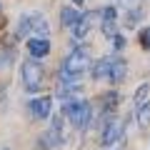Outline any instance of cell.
Wrapping results in <instances>:
<instances>
[{
	"label": "cell",
	"instance_id": "1",
	"mask_svg": "<svg viewBox=\"0 0 150 150\" xmlns=\"http://www.w3.org/2000/svg\"><path fill=\"white\" fill-rule=\"evenodd\" d=\"M90 68V55L88 50L75 48L68 58L63 60V68H60V83L63 85H80V75Z\"/></svg>",
	"mask_w": 150,
	"mask_h": 150
},
{
	"label": "cell",
	"instance_id": "2",
	"mask_svg": "<svg viewBox=\"0 0 150 150\" xmlns=\"http://www.w3.org/2000/svg\"><path fill=\"white\" fill-rule=\"evenodd\" d=\"M63 112L78 130L88 128V125H90V118H93V108H90L88 100H68L63 105Z\"/></svg>",
	"mask_w": 150,
	"mask_h": 150
},
{
	"label": "cell",
	"instance_id": "3",
	"mask_svg": "<svg viewBox=\"0 0 150 150\" xmlns=\"http://www.w3.org/2000/svg\"><path fill=\"white\" fill-rule=\"evenodd\" d=\"M28 33H38L40 38H48V20L40 13H25L18 25V35H28Z\"/></svg>",
	"mask_w": 150,
	"mask_h": 150
},
{
	"label": "cell",
	"instance_id": "4",
	"mask_svg": "<svg viewBox=\"0 0 150 150\" xmlns=\"http://www.w3.org/2000/svg\"><path fill=\"white\" fill-rule=\"evenodd\" d=\"M23 85L28 93H38L43 88V68L35 60H25L23 63Z\"/></svg>",
	"mask_w": 150,
	"mask_h": 150
},
{
	"label": "cell",
	"instance_id": "5",
	"mask_svg": "<svg viewBox=\"0 0 150 150\" xmlns=\"http://www.w3.org/2000/svg\"><path fill=\"white\" fill-rule=\"evenodd\" d=\"M123 130L125 128H123V123H120L118 118H110L105 123V128H103V145H105V148L108 145H115L120 138H123Z\"/></svg>",
	"mask_w": 150,
	"mask_h": 150
},
{
	"label": "cell",
	"instance_id": "6",
	"mask_svg": "<svg viewBox=\"0 0 150 150\" xmlns=\"http://www.w3.org/2000/svg\"><path fill=\"white\" fill-rule=\"evenodd\" d=\"M28 108H30V115L38 120H45L50 118V110H53V100L50 98H35V100L28 103Z\"/></svg>",
	"mask_w": 150,
	"mask_h": 150
},
{
	"label": "cell",
	"instance_id": "7",
	"mask_svg": "<svg viewBox=\"0 0 150 150\" xmlns=\"http://www.w3.org/2000/svg\"><path fill=\"white\" fill-rule=\"evenodd\" d=\"M63 123H60V118H53V125H50V130L45 133V148H58V145H63Z\"/></svg>",
	"mask_w": 150,
	"mask_h": 150
},
{
	"label": "cell",
	"instance_id": "8",
	"mask_svg": "<svg viewBox=\"0 0 150 150\" xmlns=\"http://www.w3.org/2000/svg\"><path fill=\"white\" fill-rule=\"evenodd\" d=\"M28 50L33 58H45L50 53V40L48 38H30L28 40Z\"/></svg>",
	"mask_w": 150,
	"mask_h": 150
},
{
	"label": "cell",
	"instance_id": "9",
	"mask_svg": "<svg viewBox=\"0 0 150 150\" xmlns=\"http://www.w3.org/2000/svg\"><path fill=\"white\" fill-rule=\"evenodd\" d=\"M103 15V23H100V28H103V33H105L108 38H115L118 35V28H115V8H105V10L100 13Z\"/></svg>",
	"mask_w": 150,
	"mask_h": 150
},
{
	"label": "cell",
	"instance_id": "10",
	"mask_svg": "<svg viewBox=\"0 0 150 150\" xmlns=\"http://www.w3.org/2000/svg\"><path fill=\"white\" fill-rule=\"evenodd\" d=\"M95 13H85V15H80V20H78V25L73 28V35L80 40V38H85L88 33H90V28H93V23H95Z\"/></svg>",
	"mask_w": 150,
	"mask_h": 150
},
{
	"label": "cell",
	"instance_id": "11",
	"mask_svg": "<svg viewBox=\"0 0 150 150\" xmlns=\"http://www.w3.org/2000/svg\"><path fill=\"white\" fill-rule=\"evenodd\" d=\"M110 70H112V58H103L93 65V78L95 80H110Z\"/></svg>",
	"mask_w": 150,
	"mask_h": 150
},
{
	"label": "cell",
	"instance_id": "12",
	"mask_svg": "<svg viewBox=\"0 0 150 150\" xmlns=\"http://www.w3.org/2000/svg\"><path fill=\"white\" fill-rule=\"evenodd\" d=\"M78 20H80V13L75 10V8H63V13H60V23H63L65 28H70V30H73L75 25H78Z\"/></svg>",
	"mask_w": 150,
	"mask_h": 150
},
{
	"label": "cell",
	"instance_id": "13",
	"mask_svg": "<svg viewBox=\"0 0 150 150\" xmlns=\"http://www.w3.org/2000/svg\"><path fill=\"white\" fill-rule=\"evenodd\" d=\"M125 78V63L120 58H112V70H110V80L112 83H120Z\"/></svg>",
	"mask_w": 150,
	"mask_h": 150
},
{
	"label": "cell",
	"instance_id": "14",
	"mask_svg": "<svg viewBox=\"0 0 150 150\" xmlns=\"http://www.w3.org/2000/svg\"><path fill=\"white\" fill-rule=\"evenodd\" d=\"M138 123L143 125V128L150 123V103H143V105H138Z\"/></svg>",
	"mask_w": 150,
	"mask_h": 150
},
{
	"label": "cell",
	"instance_id": "15",
	"mask_svg": "<svg viewBox=\"0 0 150 150\" xmlns=\"http://www.w3.org/2000/svg\"><path fill=\"white\" fill-rule=\"evenodd\" d=\"M148 93H150L148 83H145V85H140V88H138V93H135V105H143V103L148 100Z\"/></svg>",
	"mask_w": 150,
	"mask_h": 150
},
{
	"label": "cell",
	"instance_id": "16",
	"mask_svg": "<svg viewBox=\"0 0 150 150\" xmlns=\"http://www.w3.org/2000/svg\"><path fill=\"white\" fill-rule=\"evenodd\" d=\"M140 43H143L145 50H150V28H145V30L140 33Z\"/></svg>",
	"mask_w": 150,
	"mask_h": 150
},
{
	"label": "cell",
	"instance_id": "17",
	"mask_svg": "<svg viewBox=\"0 0 150 150\" xmlns=\"http://www.w3.org/2000/svg\"><path fill=\"white\" fill-rule=\"evenodd\" d=\"M112 43H115V50H123L125 48V38L123 35H115V38H112Z\"/></svg>",
	"mask_w": 150,
	"mask_h": 150
},
{
	"label": "cell",
	"instance_id": "18",
	"mask_svg": "<svg viewBox=\"0 0 150 150\" xmlns=\"http://www.w3.org/2000/svg\"><path fill=\"white\" fill-rule=\"evenodd\" d=\"M120 5H125V8H130V5H135V0H118Z\"/></svg>",
	"mask_w": 150,
	"mask_h": 150
},
{
	"label": "cell",
	"instance_id": "19",
	"mask_svg": "<svg viewBox=\"0 0 150 150\" xmlns=\"http://www.w3.org/2000/svg\"><path fill=\"white\" fill-rule=\"evenodd\" d=\"M73 3H75V5H83V0H73Z\"/></svg>",
	"mask_w": 150,
	"mask_h": 150
}]
</instances>
